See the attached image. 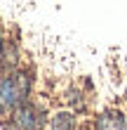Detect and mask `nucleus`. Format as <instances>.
I'll list each match as a JSON object with an SVG mask.
<instances>
[{"label": "nucleus", "instance_id": "20e7f679", "mask_svg": "<svg viewBox=\"0 0 127 130\" xmlns=\"http://www.w3.org/2000/svg\"><path fill=\"white\" fill-rule=\"evenodd\" d=\"M80 125V118H78V111L73 109H54L49 111V123H47V130H78Z\"/></svg>", "mask_w": 127, "mask_h": 130}, {"label": "nucleus", "instance_id": "f03ea898", "mask_svg": "<svg viewBox=\"0 0 127 130\" xmlns=\"http://www.w3.org/2000/svg\"><path fill=\"white\" fill-rule=\"evenodd\" d=\"M49 111L38 99H28L19 109H14L10 116L3 118L5 130H47Z\"/></svg>", "mask_w": 127, "mask_h": 130}, {"label": "nucleus", "instance_id": "423d86ee", "mask_svg": "<svg viewBox=\"0 0 127 130\" xmlns=\"http://www.w3.org/2000/svg\"><path fill=\"white\" fill-rule=\"evenodd\" d=\"M78 130H94V128H92V123H83V125H80Z\"/></svg>", "mask_w": 127, "mask_h": 130}, {"label": "nucleus", "instance_id": "39448f33", "mask_svg": "<svg viewBox=\"0 0 127 130\" xmlns=\"http://www.w3.org/2000/svg\"><path fill=\"white\" fill-rule=\"evenodd\" d=\"M7 45H10V38H7V33L3 31V26H0V64H3V59H5Z\"/></svg>", "mask_w": 127, "mask_h": 130}, {"label": "nucleus", "instance_id": "7ed1b4c3", "mask_svg": "<svg viewBox=\"0 0 127 130\" xmlns=\"http://www.w3.org/2000/svg\"><path fill=\"white\" fill-rule=\"evenodd\" d=\"M89 123L94 130H127V111L120 106H106Z\"/></svg>", "mask_w": 127, "mask_h": 130}, {"label": "nucleus", "instance_id": "f257e3e1", "mask_svg": "<svg viewBox=\"0 0 127 130\" xmlns=\"http://www.w3.org/2000/svg\"><path fill=\"white\" fill-rule=\"evenodd\" d=\"M35 78L31 69H14V71H0V118L10 116L14 109L33 99Z\"/></svg>", "mask_w": 127, "mask_h": 130}]
</instances>
